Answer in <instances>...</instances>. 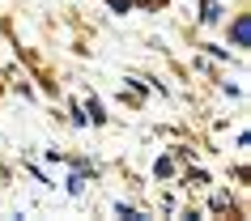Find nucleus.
<instances>
[{
    "mask_svg": "<svg viewBox=\"0 0 251 221\" xmlns=\"http://www.w3.org/2000/svg\"><path fill=\"white\" fill-rule=\"evenodd\" d=\"M247 39H251V22H247V17H238V22H234V43H238V47H247Z\"/></svg>",
    "mask_w": 251,
    "mask_h": 221,
    "instance_id": "obj_1",
    "label": "nucleus"
}]
</instances>
